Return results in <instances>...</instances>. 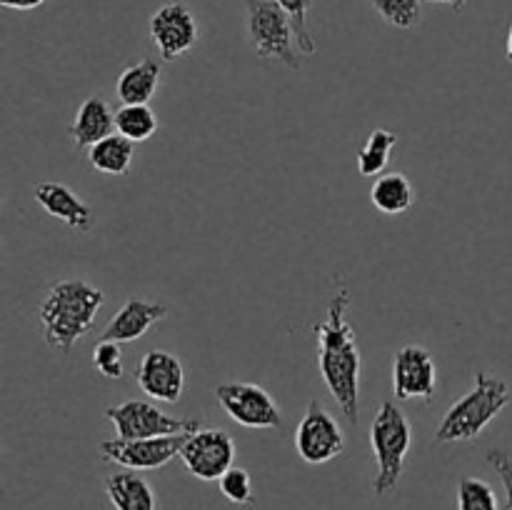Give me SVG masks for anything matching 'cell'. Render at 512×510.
<instances>
[{"mask_svg":"<svg viewBox=\"0 0 512 510\" xmlns=\"http://www.w3.org/2000/svg\"><path fill=\"white\" fill-rule=\"evenodd\" d=\"M398 145V135L388 128H375L368 135L365 145L358 153V170L365 178H375V175H383L385 165H388L393 148Z\"/></svg>","mask_w":512,"mask_h":510,"instance_id":"21","label":"cell"},{"mask_svg":"<svg viewBox=\"0 0 512 510\" xmlns=\"http://www.w3.org/2000/svg\"><path fill=\"white\" fill-rule=\"evenodd\" d=\"M33 198L40 208L53 218L63 220L68 228L90 233L95 225V213L85 200H80L68 185L55 183V180H43L33 188Z\"/></svg>","mask_w":512,"mask_h":510,"instance_id":"14","label":"cell"},{"mask_svg":"<svg viewBox=\"0 0 512 510\" xmlns=\"http://www.w3.org/2000/svg\"><path fill=\"white\" fill-rule=\"evenodd\" d=\"M280 8L288 13L290 23H293L295 30V43H298L300 55H315V38L310 33L308 15L310 8H313V0H275Z\"/></svg>","mask_w":512,"mask_h":510,"instance_id":"24","label":"cell"},{"mask_svg":"<svg viewBox=\"0 0 512 510\" xmlns=\"http://www.w3.org/2000/svg\"><path fill=\"white\" fill-rule=\"evenodd\" d=\"M218 483H220V493H223V498L228 500V503L243 505V508H250V505L255 503L253 480H250V473L245 468L233 465V468H230Z\"/></svg>","mask_w":512,"mask_h":510,"instance_id":"26","label":"cell"},{"mask_svg":"<svg viewBox=\"0 0 512 510\" xmlns=\"http://www.w3.org/2000/svg\"><path fill=\"white\" fill-rule=\"evenodd\" d=\"M485 460H488V465L495 470V473H498L500 483H503L505 510H512V460H510V455L505 453V450L493 448L485 453Z\"/></svg>","mask_w":512,"mask_h":510,"instance_id":"28","label":"cell"},{"mask_svg":"<svg viewBox=\"0 0 512 510\" xmlns=\"http://www.w3.org/2000/svg\"><path fill=\"white\" fill-rule=\"evenodd\" d=\"M373 8L393 28L410 30L420 20V0H373Z\"/></svg>","mask_w":512,"mask_h":510,"instance_id":"25","label":"cell"},{"mask_svg":"<svg viewBox=\"0 0 512 510\" xmlns=\"http://www.w3.org/2000/svg\"><path fill=\"white\" fill-rule=\"evenodd\" d=\"M245 8L253 53L265 60H278L290 70H300V50L288 13L275 0H245Z\"/></svg>","mask_w":512,"mask_h":510,"instance_id":"5","label":"cell"},{"mask_svg":"<svg viewBox=\"0 0 512 510\" xmlns=\"http://www.w3.org/2000/svg\"><path fill=\"white\" fill-rule=\"evenodd\" d=\"M295 450L308 465L330 463L345 450L343 428L315 398L310 400L308 410L295 428Z\"/></svg>","mask_w":512,"mask_h":510,"instance_id":"7","label":"cell"},{"mask_svg":"<svg viewBox=\"0 0 512 510\" xmlns=\"http://www.w3.org/2000/svg\"><path fill=\"white\" fill-rule=\"evenodd\" d=\"M393 393L398 400H433L438 393V368L423 345H403L393 358Z\"/></svg>","mask_w":512,"mask_h":510,"instance_id":"11","label":"cell"},{"mask_svg":"<svg viewBox=\"0 0 512 510\" xmlns=\"http://www.w3.org/2000/svg\"><path fill=\"white\" fill-rule=\"evenodd\" d=\"M410 445H413V428H410L408 415L393 400H385L370 425V448L375 455V495H390L398 488Z\"/></svg>","mask_w":512,"mask_h":510,"instance_id":"4","label":"cell"},{"mask_svg":"<svg viewBox=\"0 0 512 510\" xmlns=\"http://www.w3.org/2000/svg\"><path fill=\"white\" fill-rule=\"evenodd\" d=\"M170 313L168 305L163 303H148V300L130 298L118 313L110 318L105 325L103 340H115V343H133V340L143 338L158 320H163Z\"/></svg>","mask_w":512,"mask_h":510,"instance_id":"15","label":"cell"},{"mask_svg":"<svg viewBox=\"0 0 512 510\" xmlns=\"http://www.w3.org/2000/svg\"><path fill=\"white\" fill-rule=\"evenodd\" d=\"M105 418L113 423L120 440L195 433L203 425L198 418H173V415L163 413L158 405L148 403V400H125V403L105 410Z\"/></svg>","mask_w":512,"mask_h":510,"instance_id":"6","label":"cell"},{"mask_svg":"<svg viewBox=\"0 0 512 510\" xmlns=\"http://www.w3.org/2000/svg\"><path fill=\"white\" fill-rule=\"evenodd\" d=\"M510 403V385L493 378L485 370L475 373V385L470 393L455 400L435 430L438 443H470L478 438Z\"/></svg>","mask_w":512,"mask_h":510,"instance_id":"3","label":"cell"},{"mask_svg":"<svg viewBox=\"0 0 512 510\" xmlns=\"http://www.w3.org/2000/svg\"><path fill=\"white\" fill-rule=\"evenodd\" d=\"M150 38L163 60H178L200 40L198 20L185 3H165L150 18Z\"/></svg>","mask_w":512,"mask_h":510,"instance_id":"12","label":"cell"},{"mask_svg":"<svg viewBox=\"0 0 512 510\" xmlns=\"http://www.w3.org/2000/svg\"><path fill=\"white\" fill-rule=\"evenodd\" d=\"M180 460L193 478L213 483L233 468L235 440L225 430L200 428L188 435L180 450Z\"/></svg>","mask_w":512,"mask_h":510,"instance_id":"9","label":"cell"},{"mask_svg":"<svg viewBox=\"0 0 512 510\" xmlns=\"http://www.w3.org/2000/svg\"><path fill=\"white\" fill-rule=\"evenodd\" d=\"M413 185L403 173H383L370 188V200L385 215H403L413 205Z\"/></svg>","mask_w":512,"mask_h":510,"instance_id":"20","label":"cell"},{"mask_svg":"<svg viewBox=\"0 0 512 510\" xmlns=\"http://www.w3.org/2000/svg\"><path fill=\"white\" fill-rule=\"evenodd\" d=\"M43 3L45 0H0V5L10 10H33V8H40Z\"/></svg>","mask_w":512,"mask_h":510,"instance_id":"29","label":"cell"},{"mask_svg":"<svg viewBox=\"0 0 512 510\" xmlns=\"http://www.w3.org/2000/svg\"><path fill=\"white\" fill-rule=\"evenodd\" d=\"M433 3H443V5H450L453 10H460V8H465V3H468V0H433Z\"/></svg>","mask_w":512,"mask_h":510,"instance_id":"30","label":"cell"},{"mask_svg":"<svg viewBox=\"0 0 512 510\" xmlns=\"http://www.w3.org/2000/svg\"><path fill=\"white\" fill-rule=\"evenodd\" d=\"M140 390L160 403H178L185 390V368L168 350H148L135 370Z\"/></svg>","mask_w":512,"mask_h":510,"instance_id":"13","label":"cell"},{"mask_svg":"<svg viewBox=\"0 0 512 510\" xmlns=\"http://www.w3.org/2000/svg\"><path fill=\"white\" fill-rule=\"evenodd\" d=\"M188 435L190 433L158 435V438L140 440H105V443H100V455H103V460L120 465V468L155 470L178 458Z\"/></svg>","mask_w":512,"mask_h":510,"instance_id":"10","label":"cell"},{"mask_svg":"<svg viewBox=\"0 0 512 510\" xmlns=\"http://www.w3.org/2000/svg\"><path fill=\"white\" fill-rule=\"evenodd\" d=\"M105 493L115 510H158L153 488L138 470H118L105 478Z\"/></svg>","mask_w":512,"mask_h":510,"instance_id":"17","label":"cell"},{"mask_svg":"<svg viewBox=\"0 0 512 510\" xmlns=\"http://www.w3.org/2000/svg\"><path fill=\"white\" fill-rule=\"evenodd\" d=\"M68 133L70 140H73L78 148H93V145L100 143L103 138L118 133V128H115V113L100 95H90L88 100L80 103Z\"/></svg>","mask_w":512,"mask_h":510,"instance_id":"16","label":"cell"},{"mask_svg":"<svg viewBox=\"0 0 512 510\" xmlns=\"http://www.w3.org/2000/svg\"><path fill=\"white\" fill-rule=\"evenodd\" d=\"M135 158V143L125 135L113 133L88 148V160L93 170L105 175H125L130 170V163Z\"/></svg>","mask_w":512,"mask_h":510,"instance_id":"19","label":"cell"},{"mask_svg":"<svg viewBox=\"0 0 512 510\" xmlns=\"http://www.w3.org/2000/svg\"><path fill=\"white\" fill-rule=\"evenodd\" d=\"M505 55H508V60L512 63V23H510V30H508V45H505Z\"/></svg>","mask_w":512,"mask_h":510,"instance_id":"31","label":"cell"},{"mask_svg":"<svg viewBox=\"0 0 512 510\" xmlns=\"http://www.w3.org/2000/svg\"><path fill=\"white\" fill-rule=\"evenodd\" d=\"M215 398L225 413L243 428L273 430L283 425L278 403L258 383H223L215 388Z\"/></svg>","mask_w":512,"mask_h":510,"instance_id":"8","label":"cell"},{"mask_svg":"<svg viewBox=\"0 0 512 510\" xmlns=\"http://www.w3.org/2000/svg\"><path fill=\"white\" fill-rule=\"evenodd\" d=\"M93 368L108 380L123 378L125 368H123V350H120V343H115V340H100L93 350Z\"/></svg>","mask_w":512,"mask_h":510,"instance_id":"27","label":"cell"},{"mask_svg":"<svg viewBox=\"0 0 512 510\" xmlns=\"http://www.w3.org/2000/svg\"><path fill=\"white\" fill-rule=\"evenodd\" d=\"M160 85V63L143 58L118 75V98L123 105H148Z\"/></svg>","mask_w":512,"mask_h":510,"instance_id":"18","label":"cell"},{"mask_svg":"<svg viewBox=\"0 0 512 510\" xmlns=\"http://www.w3.org/2000/svg\"><path fill=\"white\" fill-rule=\"evenodd\" d=\"M158 125V115L148 105H123L115 113V128L133 143H143V140L153 138Z\"/></svg>","mask_w":512,"mask_h":510,"instance_id":"22","label":"cell"},{"mask_svg":"<svg viewBox=\"0 0 512 510\" xmlns=\"http://www.w3.org/2000/svg\"><path fill=\"white\" fill-rule=\"evenodd\" d=\"M458 510H500L498 495L490 483L465 475L458 483Z\"/></svg>","mask_w":512,"mask_h":510,"instance_id":"23","label":"cell"},{"mask_svg":"<svg viewBox=\"0 0 512 510\" xmlns=\"http://www.w3.org/2000/svg\"><path fill=\"white\" fill-rule=\"evenodd\" d=\"M350 288L340 283L338 293L328 303L325 318L313 325L318 340V368L325 388L340 405L350 423H358L360 415V350L355 330L348 320Z\"/></svg>","mask_w":512,"mask_h":510,"instance_id":"1","label":"cell"},{"mask_svg":"<svg viewBox=\"0 0 512 510\" xmlns=\"http://www.w3.org/2000/svg\"><path fill=\"white\" fill-rule=\"evenodd\" d=\"M105 303V293L88 280L68 278L50 285L40 303V325L48 348L70 353L83 335L93 330L95 315Z\"/></svg>","mask_w":512,"mask_h":510,"instance_id":"2","label":"cell"}]
</instances>
